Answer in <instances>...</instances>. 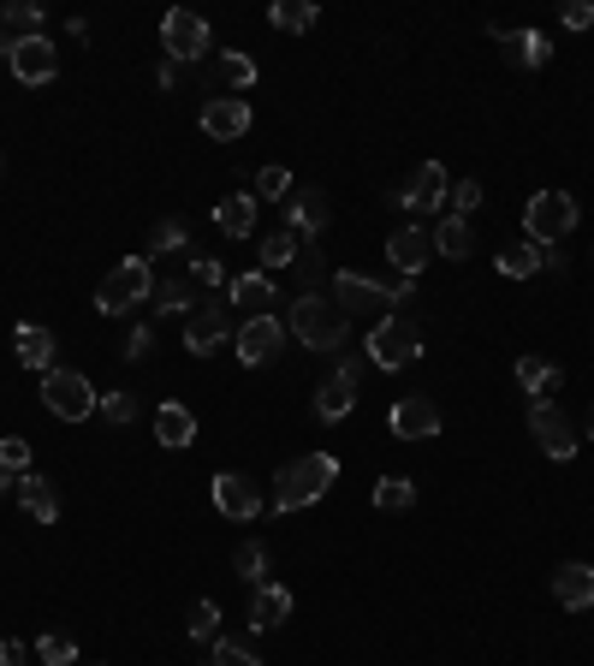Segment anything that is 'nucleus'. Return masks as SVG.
<instances>
[{
    "label": "nucleus",
    "mask_w": 594,
    "mask_h": 666,
    "mask_svg": "<svg viewBox=\"0 0 594 666\" xmlns=\"http://www.w3.org/2000/svg\"><path fill=\"white\" fill-rule=\"evenodd\" d=\"M334 476H339V458H334V453H304V458H291V465H279V476H274V506H279V511L316 506L321 494L334 488Z\"/></svg>",
    "instance_id": "obj_1"
},
{
    "label": "nucleus",
    "mask_w": 594,
    "mask_h": 666,
    "mask_svg": "<svg viewBox=\"0 0 594 666\" xmlns=\"http://www.w3.org/2000/svg\"><path fill=\"white\" fill-rule=\"evenodd\" d=\"M345 321H352V316H345L334 298L304 292V298L286 310V334H297L309 351H339V346H345Z\"/></svg>",
    "instance_id": "obj_2"
},
{
    "label": "nucleus",
    "mask_w": 594,
    "mask_h": 666,
    "mask_svg": "<svg viewBox=\"0 0 594 666\" xmlns=\"http://www.w3.org/2000/svg\"><path fill=\"white\" fill-rule=\"evenodd\" d=\"M576 197L571 191H535L529 197V209H523V232H529V245H558V238H571L576 232Z\"/></svg>",
    "instance_id": "obj_3"
},
{
    "label": "nucleus",
    "mask_w": 594,
    "mask_h": 666,
    "mask_svg": "<svg viewBox=\"0 0 594 666\" xmlns=\"http://www.w3.org/2000/svg\"><path fill=\"white\" fill-rule=\"evenodd\" d=\"M410 298V286H387V280H369V275H334V304L345 316H393V304Z\"/></svg>",
    "instance_id": "obj_4"
},
{
    "label": "nucleus",
    "mask_w": 594,
    "mask_h": 666,
    "mask_svg": "<svg viewBox=\"0 0 594 666\" xmlns=\"http://www.w3.org/2000/svg\"><path fill=\"white\" fill-rule=\"evenodd\" d=\"M149 292H155L149 262H143V256H126V262H119L113 275L96 286V310H101V316H126V310H137Z\"/></svg>",
    "instance_id": "obj_5"
},
{
    "label": "nucleus",
    "mask_w": 594,
    "mask_h": 666,
    "mask_svg": "<svg viewBox=\"0 0 594 666\" xmlns=\"http://www.w3.org/2000/svg\"><path fill=\"white\" fill-rule=\"evenodd\" d=\"M369 357L380 369H410L416 357H423V328H416L410 316H380L375 321V334H369Z\"/></svg>",
    "instance_id": "obj_6"
},
{
    "label": "nucleus",
    "mask_w": 594,
    "mask_h": 666,
    "mask_svg": "<svg viewBox=\"0 0 594 666\" xmlns=\"http://www.w3.org/2000/svg\"><path fill=\"white\" fill-rule=\"evenodd\" d=\"M42 405L55 411L60 423H83V417H96V387L83 381L78 369H48L42 375Z\"/></svg>",
    "instance_id": "obj_7"
},
{
    "label": "nucleus",
    "mask_w": 594,
    "mask_h": 666,
    "mask_svg": "<svg viewBox=\"0 0 594 666\" xmlns=\"http://www.w3.org/2000/svg\"><path fill=\"white\" fill-rule=\"evenodd\" d=\"M529 429H535V447L547 453V458H558V465H565V458H576V447H583L576 423L558 411L553 399H535V405H529Z\"/></svg>",
    "instance_id": "obj_8"
},
{
    "label": "nucleus",
    "mask_w": 594,
    "mask_h": 666,
    "mask_svg": "<svg viewBox=\"0 0 594 666\" xmlns=\"http://www.w3.org/2000/svg\"><path fill=\"white\" fill-rule=\"evenodd\" d=\"M232 346H238V357H244V369L274 364V357L286 351V321H279V316H244L238 334H232Z\"/></svg>",
    "instance_id": "obj_9"
},
{
    "label": "nucleus",
    "mask_w": 594,
    "mask_h": 666,
    "mask_svg": "<svg viewBox=\"0 0 594 666\" xmlns=\"http://www.w3.org/2000/svg\"><path fill=\"white\" fill-rule=\"evenodd\" d=\"M161 48H167V60H202V48H208V19L202 12H190V7H172L167 19H161Z\"/></svg>",
    "instance_id": "obj_10"
},
{
    "label": "nucleus",
    "mask_w": 594,
    "mask_h": 666,
    "mask_svg": "<svg viewBox=\"0 0 594 666\" xmlns=\"http://www.w3.org/2000/svg\"><path fill=\"white\" fill-rule=\"evenodd\" d=\"M232 334H238V328L226 321V304H220V298H208V304H197V310L185 316V351H190V357L220 351Z\"/></svg>",
    "instance_id": "obj_11"
},
{
    "label": "nucleus",
    "mask_w": 594,
    "mask_h": 666,
    "mask_svg": "<svg viewBox=\"0 0 594 666\" xmlns=\"http://www.w3.org/2000/svg\"><path fill=\"white\" fill-rule=\"evenodd\" d=\"M398 202H405L410 215H440L446 202H452V179H446V167L440 161H423L416 173L405 179V191H393Z\"/></svg>",
    "instance_id": "obj_12"
},
{
    "label": "nucleus",
    "mask_w": 594,
    "mask_h": 666,
    "mask_svg": "<svg viewBox=\"0 0 594 666\" xmlns=\"http://www.w3.org/2000/svg\"><path fill=\"white\" fill-rule=\"evenodd\" d=\"M352 411H357V357H345V364L316 387V417L321 423H345Z\"/></svg>",
    "instance_id": "obj_13"
},
{
    "label": "nucleus",
    "mask_w": 594,
    "mask_h": 666,
    "mask_svg": "<svg viewBox=\"0 0 594 666\" xmlns=\"http://www.w3.org/2000/svg\"><path fill=\"white\" fill-rule=\"evenodd\" d=\"M215 511H220V518H232V524H256L261 494H256V483H250V476L220 470V476H215Z\"/></svg>",
    "instance_id": "obj_14"
},
{
    "label": "nucleus",
    "mask_w": 594,
    "mask_h": 666,
    "mask_svg": "<svg viewBox=\"0 0 594 666\" xmlns=\"http://www.w3.org/2000/svg\"><path fill=\"white\" fill-rule=\"evenodd\" d=\"M202 131L215 143H238L244 131H250V101L244 96H215V101H202Z\"/></svg>",
    "instance_id": "obj_15"
},
{
    "label": "nucleus",
    "mask_w": 594,
    "mask_h": 666,
    "mask_svg": "<svg viewBox=\"0 0 594 666\" xmlns=\"http://www.w3.org/2000/svg\"><path fill=\"white\" fill-rule=\"evenodd\" d=\"M387 262H393L405 280H416V275L434 262V232H428V227H398V232L387 238Z\"/></svg>",
    "instance_id": "obj_16"
},
{
    "label": "nucleus",
    "mask_w": 594,
    "mask_h": 666,
    "mask_svg": "<svg viewBox=\"0 0 594 666\" xmlns=\"http://www.w3.org/2000/svg\"><path fill=\"white\" fill-rule=\"evenodd\" d=\"M7 66H12V78H19V83H48V78L60 72V48L48 42V37H24L19 48H12Z\"/></svg>",
    "instance_id": "obj_17"
},
{
    "label": "nucleus",
    "mask_w": 594,
    "mask_h": 666,
    "mask_svg": "<svg viewBox=\"0 0 594 666\" xmlns=\"http://www.w3.org/2000/svg\"><path fill=\"white\" fill-rule=\"evenodd\" d=\"M393 435L398 440H428V435H440V405L423 399V392H410V399H398L393 405Z\"/></svg>",
    "instance_id": "obj_18"
},
{
    "label": "nucleus",
    "mask_w": 594,
    "mask_h": 666,
    "mask_svg": "<svg viewBox=\"0 0 594 666\" xmlns=\"http://www.w3.org/2000/svg\"><path fill=\"white\" fill-rule=\"evenodd\" d=\"M327 220H334V209H327V197L316 191V185H304V191L286 197V227H291L297 238H321Z\"/></svg>",
    "instance_id": "obj_19"
},
{
    "label": "nucleus",
    "mask_w": 594,
    "mask_h": 666,
    "mask_svg": "<svg viewBox=\"0 0 594 666\" xmlns=\"http://www.w3.org/2000/svg\"><path fill=\"white\" fill-rule=\"evenodd\" d=\"M553 595H558V607L588 613V607H594V566H583V559H565V566L553 571Z\"/></svg>",
    "instance_id": "obj_20"
},
{
    "label": "nucleus",
    "mask_w": 594,
    "mask_h": 666,
    "mask_svg": "<svg viewBox=\"0 0 594 666\" xmlns=\"http://www.w3.org/2000/svg\"><path fill=\"white\" fill-rule=\"evenodd\" d=\"M12 351H19V364L24 369H55V334L42 328V321H19V328H12Z\"/></svg>",
    "instance_id": "obj_21"
},
{
    "label": "nucleus",
    "mask_w": 594,
    "mask_h": 666,
    "mask_svg": "<svg viewBox=\"0 0 594 666\" xmlns=\"http://www.w3.org/2000/svg\"><path fill=\"white\" fill-rule=\"evenodd\" d=\"M517 387L529 392V405L535 399H553V392L565 387V369L547 364V357H517Z\"/></svg>",
    "instance_id": "obj_22"
},
{
    "label": "nucleus",
    "mask_w": 594,
    "mask_h": 666,
    "mask_svg": "<svg viewBox=\"0 0 594 666\" xmlns=\"http://www.w3.org/2000/svg\"><path fill=\"white\" fill-rule=\"evenodd\" d=\"M291 613V589L286 584H256L250 589V630H274Z\"/></svg>",
    "instance_id": "obj_23"
},
{
    "label": "nucleus",
    "mask_w": 594,
    "mask_h": 666,
    "mask_svg": "<svg viewBox=\"0 0 594 666\" xmlns=\"http://www.w3.org/2000/svg\"><path fill=\"white\" fill-rule=\"evenodd\" d=\"M19 506L30 511L37 524H60V494H55V483L48 476H19Z\"/></svg>",
    "instance_id": "obj_24"
},
{
    "label": "nucleus",
    "mask_w": 594,
    "mask_h": 666,
    "mask_svg": "<svg viewBox=\"0 0 594 666\" xmlns=\"http://www.w3.org/2000/svg\"><path fill=\"white\" fill-rule=\"evenodd\" d=\"M226 298H232L244 316H274V280L268 275H238L226 286Z\"/></svg>",
    "instance_id": "obj_25"
},
{
    "label": "nucleus",
    "mask_w": 594,
    "mask_h": 666,
    "mask_svg": "<svg viewBox=\"0 0 594 666\" xmlns=\"http://www.w3.org/2000/svg\"><path fill=\"white\" fill-rule=\"evenodd\" d=\"M256 215H261V202H256L250 191H238V197H226L220 209H215V227H220L226 238H250V232H256Z\"/></svg>",
    "instance_id": "obj_26"
},
{
    "label": "nucleus",
    "mask_w": 594,
    "mask_h": 666,
    "mask_svg": "<svg viewBox=\"0 0 594 666\" xmlns=\"http://www.w3.org/2000/svg\"><path fill=\"white\" fill-rule=\"evenodd\" d=\"M155 440H161V447H190V440H197V417L185 411V405H161V411H155Z\"/></svg>",
    "instance_id": "obj_27"
},
{
    "label": "nucleus",
    "mask_w": 594,
    "mask_h": 666,
    "mask_svg": "<svg viewBox=\"0 0 594 666\" xmlns=\"http://www.w3.org/2000/svg\"><path fill=\"white\" fill-rule=\"evenodd\" d=\"M434 250L452 256V262H464V256L476 250V232H469V220H464V215H446L440 232H434Z\"/></svg>",
    "instance_id": "obj_28"
},
{
    "label": "nucleus",
    "mask_w": 594,
    "mask_h": 666,
    "mask_svg": "<svg viewBox=\"0 0 594 666\" xmlns=\"http://www.w3.org/2000/svg\"><path fill=\"white\" fill-rule=\"evenodd\" d=\"M208 78H215L220 90H250V83H256L261 72H256V60H250V54H220Z\"/></svg>",
    "instance_id": "obj_29"
},
{
    "label": "nucleus",
    "mask_w": 594,
    "mask_h": 666,
    "mask_svg": "<svg viewBox=\"0 0 594 666\" xmlns=\"http://www.w3.org/2000/svg\"><path fill=\"white\" fill-rule=\"evenodd\" d=\"M535 268H541V245H529V238H517V245L499 250V275L505 280H529Z\"/></svg>",
    "instance_id": "obj_30"
},
{
    "label": "nucleus",
    "mask_w": 594,
    "mask_h": 666,
    "mask_svg": "<svg viewBox=\"0 0 594 666\" xmlns=\"http://www.w3.org/2000/svg\"><path fill=\"white\" fill-rule=\"evenodd\" d=\"M416 506V483L410 476H380L375 483V511H410Z\"/></svg>",
    "instance_id": "obj_31"
},
{
    "label": "nucleus",
    "mask_w": 594,
    "mask_h": 666,
    "mask_svg": "<svg viewBox=\"0 0 594 666\" xmlns=\"http://www.w3.org/2000/svg\"><path fill=\"white\" fill-rule=\"evenodd\" d=\"M155 316H185L190 310V298H197V286L190 280H155Z\"/></svg>",
    "instance_id": "obj_32"
},
{
    "label": "nucleus",
    "mask_w": 594,
    "mask_h": 666,
    "mask_svg": "<svg viewBox=\"0 0 594 666\" xmlns=\"http://www.w3.org/2000/svg\"><path fill=\"white\" fill-rule=\"evenodd\" d=\"M268 19H274V30H291V37H304V30L316 24L321 12L309 7V0H274V12H268Z\"/></svg>",
    "instance_id": "obj_33"
},
{
    "label": "nucleus",
    "mask_w": 594,
    "mask_h": 666,
    "mask_svg": "<svg viewBox=\"0 0 594 666\" xmlns=\"http://www.w3.org/2000/svg\"><path fill=\"white\" fill-rule=\"evenodd\" d=\"M291 262H297V232H268V238H261V275L291 268Z\"/></svg>",
    "instance_id": "obj_34"
},
{
    "label": "nucleus",
    "mask_w": 594,
    "mask_h": 666,
    "mask_svg": "<svg viewBox=\"0 0 594 666\" xmlns=\"http://www.w3.org/2000/svg\"><path fill=\"white\" fill-rule=\"evenodd\" d=\"M42 19H48V12L37 7V0H19V7H7V19H0V24L24 42V37H42Z\"/></svg>",
    "instance_id": "obj_35"
},
{
    "label": "nucleus",
    "mask_w": 594,
    "mask_h": 666,
    "mask_svg": "<svg viewBox=\"0 0 594 666\" xmlns=\"http://www.w3.org/2000/svg\"><path fill=\"white\" fill-rule=\"evenodd\" d=\"M512 60H517V66H547V60H553V42L541 37V30H517Z\"/></svg>",
    "instance_id": "obj_36"
},
{
    "label": "nucleus",
    "mask_w": 594,
    "mask_h": 666,
    "mask_svg": "<svg viewBox=\"0 0 594 666\" xmlns=\"http://www.w3.org/2000/svg\"><path fill=\"white\" fill-rule=\"evenodd\" d=\"M185 630L197 643H220V607L215 602H197V607H190V619H185Z\"/></svg>",
    "instance_id": "obj_37"
},
{
    "label": "nucleus",
    "mask_w": 594,
    "mask_h": 666,
    "mask_svg": "<svg viewBox=\"0 0 594 666\" xmlns=\"http://www.w3.org/2000/svg\"><path fill=\"white\" fill-rule=\"evenodd\" d=\"M232 566H238L244 584H268V548H261V541H244Z\"/></svg>",
    "instance_id": "obj_38"
},
{
    "label": "nucleus",
    "mask_w": 594,
    "mask_h": 666,
    "mask_svg": "<svg viewBox=\"0 0 594 666\" xmlns=\"http://www.w3.org/2000/svg\"><path fill=\"white\" fill-rule=\"evenodd\" d=\"M291 197V173L286 167H261L256 173V202H286Z\"/></svg>",
    "instance_id": "obj_39"
},
{
    "label": "nucleus",
    "mask_w": 594,
    "mask_h": 666,
    "mask_svg": "<svg viewBox=\"0 0 594 666\" xmlns=\"http://www.w3.org/2000/svg\"><path fill=\"white\" fill-rule=\"evenodd\" d=\"M137 411H143V405H137V392H108V399L96 405L101 423H137Z\"/></svg>",
    "instance_id": "obj_40"
},
{
    "label": "nucleus",
    "mask_w": 594,
    "mask_h": 666,
    "mask_svg": "<svg viewBox=\"0 0 594 666\" xmlns=\"http://www.w3.org/2000/svg\"><path fill=\"white\" fill-rule=\"evenodd\" d=\"M190 286H197V292H215V286H226V268L215 256H190Z\"/></svg>",
    "instance_id": "obj_41"
},
{
    "label": "nucleus",
    "mask_w": 594,
    "mask_h": 666,
    "mask_svg": "<svg viewBox=\"0 0 594 666\" xmlns=\"http://www.w3.org/2000/svg\"><path fill=\"white\" fill-rule=\"evenodd\" d=\"M37 655H42L48 666H78V643H72V637H55V630H48V637L37 643Z\"/></svg>",
    "instance_id": "obj_42"
},
{
    "label": "nucleus",
    "mask_w": 594,
    "mask_h": 666,
    "mask_svg": "<svg viewBox=\"0 0 594 666\" xmlns=\"http://www.w3.org/2000/svg\"><path fill=\"white\" fill-rule=\"evenodd\" d=\"M0 470L24 476V470H30V440H19V435H7V440H0Z\"/></svg>",
    "instance_id": "obj_43"
},
{
    "label": "nucleus",
    "mask_w": 594,
    "mask_h": 666,
    "mask_svg": "<svg viewBox=\"0 0 594 666\" xmlns=\"http://www.w3.org/2000/svg\"><path fill=\"white\" fill-rule=\"evenodd\" d=\"M482 197H487V191H482L476 179H458V185H452V215H464V220H469V215L482 209Z\"/></svg>",
    "instance_id": "obj_44"
},
{
    "label": "nucleus",
    "mask_w": 594,
    "mask_h": 666,
    "mask_svg": "<svg viewBox=\"0 0 594 666\" xmlns=\"http://www.w3.org/2000/svg\"><path fill=\"white\" fill-rule=\"evenodd\" d=\"M149 245L155 250H185V220H155V232H149Z\"/></svg>",
    "instance_id": "obj_45"
},
{
    "label": "nucleus",
    "mask_w": 594,
    "mask_h": 666,
    "mask_svg": "<svg viewBox=\"0 0 594 666\" xmlns=\"http://www.w3.org/2000/svg\"><path fill=\"white\" fill-rule=\"evenodd\" d=\"M215 666H261L244 643H215Z\"/></svg>",
    "instance_id": "obj_46"
},
{
    "label": "nucleus",
    "mask_w": 594,
    "mask_h": 666,
    "mask_svg": "<svg viewBox=\"0 0 594 666\" xmlns=\"http://www.w3.org/2000/svg\"><path fill=\"white\" fill-rule=\"evenodd\" d=\"M594 24V0H571L565 7V30H588Z\"/></svg>",
    "instance_id": "obj_47"
},
{
    "label": "nucleus",
    "mask_w": 594,
    "mask_h": 666,
    "mask_svg": "<svg viewBox=\"0 0 594 666\" xmlns=\"http://www.w3.org/2000/svg\"><path fill=\"white\" fill-rule=\"evenodd\" d=\"M149 334H155V328H143V321L131 328V339H126V357H131V364H143V357H149Z\"/></svg>",
    "instance_id": "obj_48"
},
{
    "label": "nucleus",
    "mask_w": 594,
    "mask_h": 666,
    "mask_svg": "<svg viewBox=\"0 0 594 666\" xmlns=\"http://www.w3.org/2000/svg\"><path fill=\"white\" fill-rule=\"evenodd\" d=\"M541 268H547V275H558V280L571 275V262H565V250H558V245H547V250H541Z\"/></svg>",
    "instance_id": "obj_49"
},
{
    "label": "nucleus",
    "mask_w": 594,
    "mask_h": 666,
    "mask_svg": "<svg viewBox=\"0 0 594 666\" xmlns=\"http://www.w3.org/2000/svg\"><path fill=\"white\" fill-rule=\"evenodd\" d=\"M155 83H161V90H179V60H161V66H155Z\"/></svg>",
    "instance_id": "obj_50"
},
{
    "label": "nucleus",
    "mask_w": 594,
    "mask_h": 666,
    "mask_svg": "<svg viewBox=\"0 0 594 666\" xmlns=\"http://www.w3.org/2000/svg\"><path fill=\"white\" fill-rule=\"evenodd\" d=\"M0 666H24V643H12V637L0 643Z\"/></svg>",
    "instance_id": "obj_51"
},
{
    "label": "nucleus",
    "mask_w": 594,
    "mask_h": 666,
    "mask_svg": "<svg viewBox=\"0 0 594 666\" xmlns=\"http://www.w3.org/2000/svg\"><path fill=\"white\" fill-rule=\"evenodd\" d=\"M12 48H19V37H12L7 24H0V60H12Z\"/></svg>",
    "instance_id": "obj_52"
},
{
    "label": "nucleus",
    "mask_w": 594,
    "mask_h": 666,
    "mask_svg": "<svg viewBox=\"0 0 594 666\" xmlns=\"http://www.w3.org/2000/svg\"><path fill=\"white\" fill-rule=\"evenodd\" d=\"M7 488H19V483H12V470H0V494H7Z\"/></svg>",
    "instance_id": "obj_53"
},
{
    "label": "nucleus",
    "mask_w": 594,
    "mask_h": 666,
    "mask_svg": "<svg viewBox=\"0 0 594 666\" xmlns=\"http://www.w3.org/2000/svg\"><path fill=\"white\" fill-rule=\"evenodd\" d=\"M588 440H594V417H588Z\"/></svg>",
    "instance_id": "obj_54"
},
{
    "label": "nucleus",
    "mask_w": 594,
    "mask_h": 666,
    "mask_svg": "<svg viewBox=\"0 0 594 666\" xmlns=\"http://www.w3.org/2000/svg\"><path fill=\"white\" fill-rule=\"evenodd\" d=\"M0 167H7V161H0Z\"/></svg>",
    "instance_id": "obj_55"
}]
</instances>
